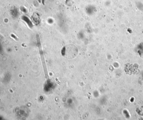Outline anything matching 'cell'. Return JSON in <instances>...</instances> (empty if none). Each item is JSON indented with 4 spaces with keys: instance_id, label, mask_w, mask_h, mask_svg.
Masks as SVG:
<instances>
[{
    "instance_id": "1",
    "label": "cell",
    "mask_w": 143,
    "mask_h": 120,
    "mask_svg": "<svg viewBox=\"0 0 143 120\" xmlns=\"http://www.w3.org/2000/svg\"><path fill=\"white\" fill-rule=\"evenodd\" d=\"M32 20L35 24L38 25L40 22V18L38 15L36 13L33 14L31 17Z\"/></svg>"
}]
</instances>
